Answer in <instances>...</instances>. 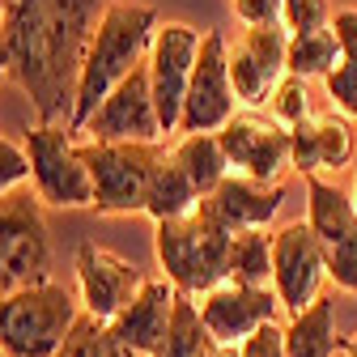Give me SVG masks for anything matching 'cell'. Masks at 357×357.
I'll use <instances>...</instances> for the list:
<instances>
[{"label":"cell","mask_w":357,"mask_h":357,"mask_svg":"<svg viewBox=\"0 0 357 357\" xmlns=\"http://www.w3.org/2000/svg\"><path fill=\"white\" fill-rule=\"evenodd\" d=\"M200 192L192 188V178L174 166V158L166 153L153 170V183H149V196H145V213L153 217V226L158 221H174V217H188L200 208Z\"/></svg>","instance_id":"cell-22"},{"label":"cell","mask_w":357,"mask_h":357,"mask_svg":"<svg viewBox=\"0 0 357 357\" xmlns=\"http://www.w3.org/2000/svg\"><path fill=\"white\" fill-rule=\"evenodd\" d=\"M281 26L289 34L324 30V26H332V5L328 0H281Z\"/></svg>","instance_id":"cell-28"},{"label":"cell","mask_w":357,"mask_h":357,"mask_svg":"<svg viewBox=\"0 0 357 357\" xmlns=\"http://www.w3.org/2000/svg\"><path fill=\"white\" fill-rule=\"evenodd\" d=\"M13 73H9V47H5V34H0V85H5Z\"/></svg>","instance_id":"cell-34"},{"label":"cell","mask_w":357,"mask_h":357,"mask_svg":"<svg viewBox=\"0 0 357 357\" xmlns=\"http://www.w3.org/2000/svg\"><path fill=\"white\" fill-rule=\"evenodd\" d=\"M344 349L336 336V294H324L310 310L285 324V357H332Z\"/></svg>","instance_id":"cell-20"},{"label":"cell","mask_w":357,"mask_h":357,"mask_svg":"<svg viewBox=\"0 0 357 357\" xmlns=\"http://www.w3.org/2000/svg\"><path fill=\"white\" fill-rule=\"evenodd\" d=\"M238 285L273 289V230H247L230 243V277Z\"/></svg>","instance_id":"cell-24"},{"label":"cell","mask_w":357,"mask_h":357,"mask_svg":"<svg viewBox=\"0 0 357 357\" xmlns=\"http://www.w3.org/2000/svg\"><path fill=\"white\" fill-rule=\"evenodd\" d=\"M230 243L234 234L204 208V200L196 213L153 226V251L162 264V277L188 298H200L230 277Z\"/></svg>","instance_id":"cell-3"},{"label":"cell","mask_w":357,"mask_h":357,"mask_svg":"<svg viewBox=\"0 0 357 357\" xmlns=\"http://www.w3.org/2000/svg\"><path fill=\"white\" fill-rule=\"evenodd\" d=\"M200 30L188 22H158L153 43H149V89H153V107L162 119V132H178L183 119V102H188V85L196 73V56H200Z\"/></svg>","instance_id":"cell-9"},{"label":"cell","mask_w":357,"mask_h":357,"mask_svg":"<svg viewBox=\"0 0 357 357\" xmlns=\"http://www.w3.org/2000/svg\"><path fill=\"white\" fill-rule=\"evenodd\" d=\"M81 158L94 178V213L123 217L145 213V196L153 183V170L166 158L162 145H98L81 141Z\"/></svg>","instance_id":"cell-7"},{"label":"cell","mask_w":357,"mask_h":357,"mask_svg":"<svg viewBox=\"0 0 357 357\" xmlns=\"http://www.w3.org/2000/svg\"><path fill=\"white\" fill-rule=\"evenodd\" d=\"M306 226L324 243L332 285L357 294V208L336 178L306 174Z\"/></svg>","instance_id":"cell-8"},{"label":"cell","mask_w":357,"mask_h":357,"mask_svg":"<svg viewBox=\"0 0 357 357\" xmlns=\"http://www.w3.org/2000/svg\"><path fill=\"white\" fill-rule=\"evenodd\" d=\"M328 281L332 277H328L324 243L306 221H294V226L273 234V289L289 319L315 306L328 294Z\"/></svg>","instance_id":"cell-11"},{"label":"cell","mask_w":357,"mask_h":357,"mask_svg":"<svg viewBox=\"0 0 357 357\" xmlns=\"http://www.w3.org/2000/svg\"><path fill=\"white\" fill-rule=\"evenodd\" d=\"M0 357H5V349H0Z\"/></svg>","instance_id":"cell-39"},{"label":"cell","mask_w":357,"mask_h":357,"mask_svg":"<svg viewBox=\"0 0 357 357\" xmlns=\"http://www.w3.org/2000/svg\"><path fill=\"white\" fill-rule=\"evenodd\" d=\"M208 349H213V336H208V328H204V319H200L196 298L178 294L170 332H166V340H162V349H158L153 357H204Z\"/></svg>","instance_id":"cell-25"},{"label":"cell","mask_w":357,"mask_h":357,"mask_svg":"<svg viewBox=\"0 0 357 357\" xmlns=\"http://www.w3.org/2000/svg\"><path fill=\"white\" fill-rule=\"evenodd\" d=\"M153 30H158V13L149 5H107L94 38H89L81 77H77V102H73L68 132H81L89 115L111 98V89L123 85L149 60Z\"/></svg>","instance_id":"cell-2"},{"label":"cell","mask_w":357,"mask_h":357,"mask_svg":"<svg viewBox=\"0 0 357 357\" xmlns=\"http://www.w3.org/2000/svg\"><path fill=\"white\" fill-rule=\"evenodd\" d=\"M285 204V183H251V178L230 174L213 196H204V208L226 226L230 234L268 230Z\"/></svg>","instance_id":"cell-18"},{"label":"cell","mask_w":357,"mask_h":357,"mask_svg":"<svg viewBox=\"0 0 357 357\" xmlns=\"http://www.w3.org/2000/svg\"><path fill=\"white\" fill-rule=\"evenodd\" d=\"M52 234L34 188L0 196V298L52 281Z\"/></svg>","instance_id":"cell-5"},{"label":"cell","mask_w":357,"mask_h":357,"mask_svg":"<svg viewBox=\"0 0 357 357\" xmlns=\"http://www.w3.org/2000/svg\"><path fill=\"white\" fill-rule=\"evenodd\" d=\"M26 158L34 196L47 208H94V178L64 123H34L26 132Z\"/></svg>","instance_id":"cell-6"},{"label":"cell","mask_w":357,"mask_h":357,"mask_svg":"<svg viewBox=\"0 0 357 357\" xmlns=\"http://www.w3.org/2000/svg\"><path fill=\"white\" fill-rule=\"evenodd\" d=\"M56 357H137L128 344H119V336L111 332V324H98V319H89L81 315L73 336L64 340V349Z\"/></svg>","instance_id":"cell-26"},{"label":"cell","mask_w":357,"mask_h":357,"mask_svg":"<svg viewBox=\"0 0 357 357\" xmlns=\"http://www.w3.org/2000/svg\"><path fill=\"white\" fill-rule=\"evenodd\" d=\"M170 158H174L178 170L192 178V188L200 196H213L230 178V162H226V153H221V141L213 137V132H200V137H178V145L170 149Z\"/></svg>","instance_id":"cell-21"},{"label":"cell","mask_w":357,"mask_h":357,"mask_svg":"<svg viewBox=\"0 0 357 357\" xmlns=\"http://www.w3.org/2000/svg\"><path fill=\"white\" fill-rule=\"evenodd\" d=\"M30 178V158L26 145H13L9 137H0V196H13L26 188Z\"/></svg>","instance_id":"cell-30"},{"label":"cell","mask_w":357,"mask_h":357,"mask_svg":"<svg viewBox=\"0 0 357 357\" xmlns=\"http://www.w3.org/2000/svg\"><path fill=\"white\" fill-rule=\"evenodd\" d=\"M344 353H349V357H357V336H353V340H344Z\"/></svg>","instance_id":"cell-37"},{"label":"cell","mask_w":357,"mask_h":357,"mask_svg":"<svg viewBox=\"0 0 357 357\" xmlns=\"http://www.w3.org/2000/svg\"><path fill=\"white\" fill-rule=\"evenodd\" d=\"M85 141L98 145H162V119L153 107V89H149V68L141 64L123 85L111 89V98L89 115L81 128Z\"/></svg>","instance_id":"cell-13"},{"label":"cell","mask_w":357,"mask_h":357,"mask_svg":"<svg viewBox=\"0 0 357 357\" xmlns=\"http://www.w3.org/2000/svg\"><path fill=\"white\" fill-rule=\"evenodd\" d=\"M289 145H294V170L306 174H340L353 162V123L336 111L328 115H310L302 128L289 132Z\"/></svg>","instance_id":"cell-19"},{"label":"cell","mask_w":357,"mask_h":357,"mask_svg":"<svg viewBox=\"0 0 357 357\" xmlns=\"http://www.w3.org/2000/svg\"><path fill=\"white\" fill-rule=\"evenodd\" d=\"M268 115H273L285 132H294V128H302L310 115V89H306V81L302 77H285L281 85H277V94L268 98Z\"/></svg>","instance_id":"cell-27"},{"label":"cell","mask_w":357,"mask_h":357,"mask_svg":"<svg viewBox=\"0 0 357 357\" xmlns=\"http://www.w3.org/2000/svg\"><path fill=\"white\" fill-rule=\"evenodd\" d=\"M102 13V0H9V13L0 22L9 47V73L30 98L38 123L68 128L77 77Z\"/></svg>","instance_id":"cell-1"},{"label":"cell","mask_w":357,"mask_h":357,"mask_svg":"<svg viewBox=\"0 0 357 357\" xmlns=\"http://www.w3.org/2000/svg\"><path fill=\"white\" fill-rule=\"evenodd\" d=\"M234 5V17L243 26H273L281 22V0H230Z\"/></svg>","instance_id":"cell-33"},{"label":"cell","mask_w":357,"mask_h":357,"mask_svg":"<svg viewBox=\"0 0 357 357\" xmlns=\"http://www.w3.org/2000/svg\"><path fill=\"white\" fill-rule=\"evenodd\" d=\"M234 115H238V94H234V81H230V43L221 30H204L178 132H183V137L213 132L217 137Z\"/></svg>","instance_id":"cell-10"},{"label":"cell","mask_w":357,"mask_h":357,"mask_svg":"<svg viewBox=\"0 0 357 357\" xmlns=\"http://www.w3.org/2000/svg\"><path fill=\"white\" fill-rule=\"evenodd\" d=\"M200 319L213 336V344L226 349H243L259 328L277 324L281 315V298L277 289H255V285H238V281H221L208 294L196 298Z\"/></svg>","instance_id":"cell-16"},{"label":"cell","mask_w":357,"mask_h":357,"mask_svg":"<svg viewBox=\"0 0 357 357\" xmlns=\"http://www.w3.org/2000/svg\"><path fill=\"white\" fill-rule=\"evenodd\" d=\"M324 85H328L332 111H336V115H344V119L353 123V119H357V64H344V60H340V68H336V73H328V77H324Z\"/></svg>","instance_id":"cell-29"},{"label":"cell","mask_w":357,"mask_h":357,"mask_svg":"<svg viewBox=\"0 0 357 357\" xmlns=\"http://www.w3.org/2000/svg\"><path fill=\"white\" fill-rule=\"evenodd\" d=\"M5 13H9V0H0V22H5Z\"/></svg>","instance_id":"cell-38"},{"label":"cell","mask_w":357,"mask_h":357,"mask_svg":"<svg viewBox=\"0 0 357 357\" xmlns=\"http://www.w3.org/2000/svg\"><path fill=\"white\" fill-rule=\"evenodd\" d=\"M238 353H243V357H285V328H281V324L259 328Z\"/></svg>","instance_id":"cell-32"},{"label":"cell","mask_w":357,"mask_h":357,"mask_svg":"<svg viewBox=\"0 0 357 357\" xmlns=\"http://www.w3.org/2000/svg\"><path fill=\"white\" fill-rule=\"evenodd\" d=\"M174 302H178V289L166 277H149L145 289L111 319V332L119 336V344H128L137 357H153L162 349L166 332H170Z\"/></svg>","instance_id":"cell-17"},{"label":"cell","mask_w":357,"mask_h":357,"mask_svg":"<svg viewBox=\"0 0 357 357\" xmlns=\"http://www.w3.org/2000/svg\"><path fill=\"white\" fill-rule=\"evenodd\" d=\"M77 298H81V310L89 319H98V324H111L119 310L137 298L149 281V273L141 264H132L98 243H81L77 247Z\"/></svg>","instance_id":"cell-14"},{"label":"cell","mask_w":357,"mask_h":357,"mask_svg":"<svg viewBox=\"0 0 357 357\" xmlns=\"http://www.w3.org/2000/svg\"><path fill=\"white\" fill-rule=\"evenodd\" d=\"M204 357H243V353H238V349H226V344H213Z\"/></svg>","instance_id":"cell-35"},{"label":"cell","mask_w":357,"mask_h":357,"mask_svg":"<svg viewBox=\"0 0 357 357\" xmlns=\"http://www.w3.org/2000/svg\"><path fill=\"white\" fill-rule=\"evenodd\" d=\"M349 196H353V208H357V170H353V183H349Z\"/></svg>","instance_id":"cell-36"},{"label":"cell","mask_w":357,"mask_h":357,"mask_svg":"<svg viewBox=\"0 0 357 357\" xmlns=\"http://www.w3.org/2000/svg\"><path fill=\"white\" fill-rule=\"evenodd\" d=\"M285 56H289V30L281 22L243 30V38L230 47V81H234V94H238L243 111L268 107V98L277 94V85L289 77Z\"/></svg>","instance_id":"cell-15"},{"label":"cell","mask_w":357,"mask_h":357,"mask_svg":"<svg viewBox=\"0 0 357 357\" xmlns=\"http://www.w3.org/2000/svg\"><path fill=\"white\" fill-rule=\"evenodd\" d=\"M81 315V298L56 281L17 289L0 298V349L5 357H56Z\"/></svg>","instance_id":"cell-4"},{"label":"cell","mask_w":357,"mask_h":357,"mask_svg":"<svg viewBox=\"0 0 357 357\" xmlns=\"http://www.w3.org/2000/svg\"><path fill=\"white\" fill-rule=\"evenodd\" d=\"M332 34L340 43V60L344 64H357V9H336L332 13Z\"/></svg>","instance_id":"cell-31"},{"label":"cell","mask_w":357,"mask_h":357,"mask_svg":"<svg viewBox=\"0 0 357 357\" xmlns=\"http://www.w3.org/2000/svg\"><path fill=\"white\" fill-rule=\"evenodd\" d=\"M217 141L230 162V174L251 178V183H281L285 170H294L289 132L264 111H238L217 132Z\"/></svg>","instance_id":"cell-12"},{"label":"cell","mask_w":357,"mask_h":357,"mask_svg":"<svg viewBox=\"0 0 357 357\" xmlns=\"http://www.w3.org/2000/svg\"><path fill=\"white\" fill-rule=\"evenodd\" d=\"M285 68H289V77H302V81H315V77L324 81L328 73H336V68H340V43H336L332 26L289 34Z\"/></svg>","instance_id":"cell-23"}]
</instances>
